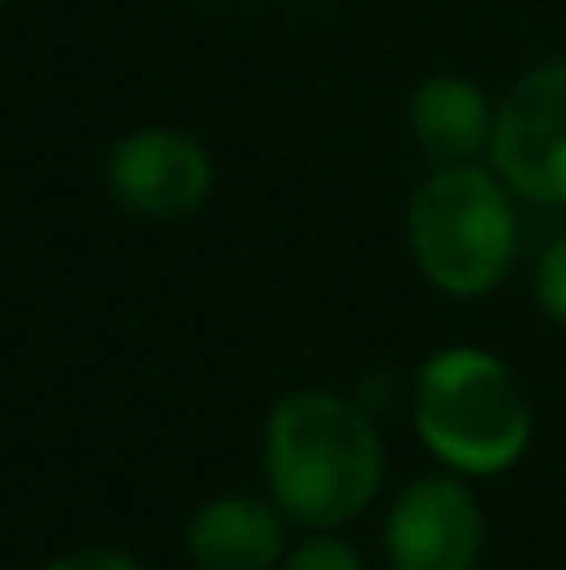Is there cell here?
Returning <instances> with one entry per match:
<instances>
[{"mask_svg": "<svg viewBox=\"0 0 566 570\" xmlns=\"http://www.w3.org/2000/svg\"><path fill=\"white\" fill-rule=\"evenodd\" d=\"M261 475L291 525L341 531L387 481L381 431L351 395L291 391L271 405L261 431Z\"/></svg>", "mask_w": 566, "mask_h": 570, "instance_id": "cell-1", "label": "cell"}, {"mask_svg": "<svg viewBox=\"0 0 566 570\" xmlns=\"http://www.w3.org/2000/svg\"><path fill=\"white\" fill-rule=\"evenodd\" d=\"M487 551V511L457 475H421L391 501V570H477Z\"/></svg>", "mask_w": 566, "mask_h": 570, "instance_id": "cell-6", "label": "cell"}, {"mask_svg": "<svg viewBox=\"0 0 566 570\" xmlns=\"http://www.w3.org/2000/svg\"><path fill=\"white\" fill-rule=\"evenodd\" d=\"M407 126L437 166H467L491 150L497 106L477 80L441 70V76L417 80V90L407 96Z\"/></svg>", "mask_w": 566, "mask_h": 570, "instance_id": "cell-8", "label": "cell"}, {"mask_svg": "<svg viewBox=\"0 0 566 570\" xmlns=\"http://www.w3.org/2000/svg\"><path fill=\"white\" fill-rule=\"evenodd\" d=\"M296 6H316V0H296Z\"/></svg>", "mask_w": 566, "mask_h": 570, "instance_id": "cell-12", "label": "cell"}, {"mask_svg": "<svg viewBox=\"0 0 566 570\" xmlns=\"http://www.w3.org/2000/svg\"><path fill=\"white\" fill-rule=\"evenodd\" d=\"M46 570H146L136 556L126 551H106V546H80V551L56 556Z\"/></svg>", "mask_w": 566, "mask_h": 570, "instance_id": "cell-11", "label": "cell"}, {"mask_svg": "<svg viewBox=\"0 0 566 570\" xmlns=\"http://www.w3.org/2000/svg\"><path fill=\"white\" fill-rule=\"evenodd\" d=\"M491 170L527 206H566V56L537 60L497 100Z\"/></svg>", "mask_w": 566, "mask_h": 570, "instance_id": "cell-4", "label": "cell"}, {"mask_svg": "<svg viewBox=\"0 0 566 570\" xmlns=\"http://www.w3.org/2000/svg\"><path fill=\"white\" fill-rule=\"evenodd\" d=\"M276 570H367V561H361V551L351 541H341V535H331V531H316L301 546H291L286 561Z\"/></svg>", "mask_w": 566, "mask_h": 570, "instance_id": "cell-9", "label": "cell"}, {"mask_svg": "<svg viewBox=\"0 0 566 570\" xmlns=\"http://www.w3.org/2000/svg\"><path fill=\"white\" fill-rule=\"evenodd\" d=\"M216 186V166L201 140L170 126H136L106 150V190L146 220H186Z\"/></svg>", "mask_w": 566, "mask_h": 570, "instance_id": "cell-5", "label": "cell"}, {"mask_svg": "<svg viewBox=\"0 0 566 570\" xmlns=\"http://www.w3.org/2000/svg\"><path fill=\"white\" fill-rule=\"evenodd\" d=\"M531 295H537V305L547 311V321L566 325V236H557L537 256V271H531Z\"/></svg>", "mask_w": 566, "mask_h": 570, "instance_id": "cell-10", "label": "cell"}, {"mask_svg": "<svg viewBox=\"0 0 566 570\" xmlns=\"http://www.w3.org/2000/svg\"><path fill=\"white\" fill-rule=\"evenodd\" d=\"M407 250L431 291L451 301L491 295L521 256L517 196L481 160L437 166L407 200Z\"/></svg>", "mask_w": 566, "mask_h": 570, "instance_id": "cell-2", "label": "cell"}, {"mask_svg": "<svg viewBox=\"0 0 566 570\" xmlns=\"http://www.w3.org/2000/svg\"><path fill=\"white\" fill-rule=\"evenodd\" d=\"M417 435L457 475H507L531 445V401L511 365L477 345L427 355L411 391Z\"/></svg>", "mask_w": 566, "mask_h": 570, "instance_id": "cell-3", "label": "cell"}, {"mask_svg": "<svg viewBox=\"0 0 566 570\" xmlns=\"http://www.w3.org/2000/svg\"><path fill=\"white\" fill-rule=\"evenodd\" d=\"M286 525L271 495H211L186 521V556L196 570H276L291 551Z\"/></svg>", "mask_w": 566, "mask_h": 570, "instance_id": "cell-7", "label": "cell"}, {"mask_svg": "<svg viewBox=\"0 0 566 570\" xmlns=\"http://www.w3.org/2000/svg\"><path fill=\"white\" fill-rule=\"evenodd\" d=\"M0 10H6V0H0Z\"/></svg>", "mask_w": 566, "mask_h": 570, "instance_id": "cell-13", "label": "cell"}]
</instances>
